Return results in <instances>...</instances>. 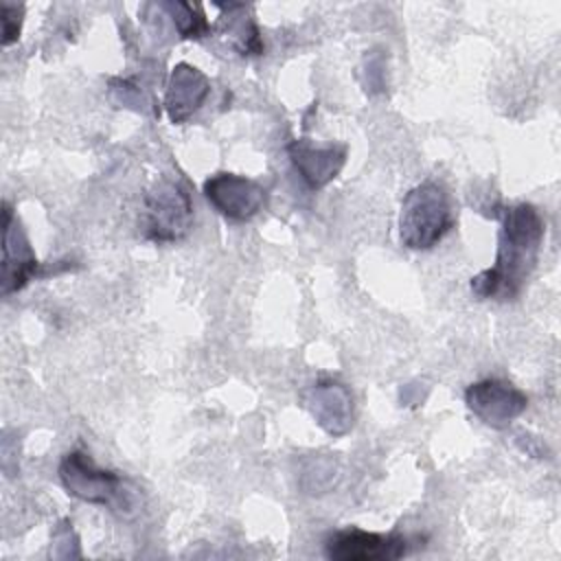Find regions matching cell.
Here are the masks:
<instances>
[{"label":"cell","instance_id":"11","mask_svg":"<svg viewBox=\"0 0 561 561\" xmlns=\"http://www.w3.org/2000/svg\"><path fill=\"white\" fill-rule=\"evenodd\" d=\"M287 153L307 182L309 188H322L342 171L346 162V147L329 145V147H313L309 140H291Z\"/></svg>","mask_w":561,"mask_h":561},{"label":"cell","instance_id":"13","mask_svg":"<svg viewBox=\"0 0 561 561\" xmlns=\"http://www.w3.org/2000/svg\"><path fill=\"white\" fill-rule=\"evenodd\" d=\"M22 15H24V7L22 4H11V2H2V46L13 44L20 37V28H22Z\"/></svg>","mask_w":561,"mask_h":561},{"label":"cell","instance_id":"5","mask_svg":"<svg viewBox=\"0 0 561 561\" xmlns=\"http://www.w3.org/2000/svg\"><path fill=\"white\" fill-rule=\"evenodd\" d=\"M202 191L215 210L232 221L252 219L263 210L267 199L265 188L256 180L228 171L206 178Z\"/></svg>","mask_w":561,"mask_h":561},{"label":"cell","instance_id":"10","mask_svg":"<svg viewBox=\"0 0 561 561\" xmlns=\"http://www.w3.org/2000/svg\"><path fill=\"white\" fill-rule=\"evenodd\" d=\"M210 81L208 77L191 66V64H175L167 90H164V110L171 123H184L188 121L208 99Z\"/></svg>","mask_w":561,"mask_h":561},{"label":"cell","instance_id":"7","mask_svg":"<svg viewBox=\"0 0 561 561\" xmlns=\"http://www.w3.org/2000/svg\"><path fill=\"white\" fill-rule=\"evenodd\" d=\"M408 552L403 535L370 533L362 528H342L324 539V554L333 561H386Z\"/></svg>","mask_w":561,"mask_h":561},{"label":"cell","instance_id":"1","mask_svg":"<svg viewBox=\"0 0 561 561\" xmlns=\"http://www.w3.org/2000/svg\"><path fill=\"white\" fill-rule=\"evenodd\" d=\"M546 224L533 204L519 202L502 210V228L493 267L471 278V291L480 300H511L533 274L543 243Z\"/></svg>","mask_w":561,"mask_h":561},{"label":"cell","instance_id":"4","mask_svg":"<svg viewBox=\"0 0 561 561\" xmlns=\"http://www.w3.org/2000/svg\"><path fill=\"white\" fill-rule=\"evenodd\" d=\"M59 478L64 489L83 502L118 511H127L131 506V491H127L125 480L110 469L96 467L94 460L81 449H75L61 458Z\"/></svg>","mask_w":561,"mask_h":561},{"label":"cell","instance_id":"2","mask_svg":"<svg viewBox=\"0 0 561 561\" xmlns=\"http://www.w3.org/2000/svg\"><path fill=\"white\" fill-rule=\"evenodd\" d=\"M456 224L449 193L443 184L425 180L412 186L399 210V241L410 250L434 248Z\"/></svg>","mask_w":561,"mask_h":561},{"label":"cell","instance_id":"9","mask_svg":"<svg viewBox=\"0 0 561 561\" xmlns=\"http://www.w3.org/2000/svg\"><path fill=\"white\" fill-rule=\"evenodd\" d=\"M302 405L331 436H344L353 427V394L335 379H320L302 390Z\"/></svg>","mask_w":561,"mask_h":561},{"label":"cell","instance_id":"6","mask_svg":"<svg viewBox=\"0 0 561 561\" xmlns=\"http://www.w3.org/2000/svg\"><path fill=\"white\" fill-rule=\"evenodd\" d=\"M465 403L482 423L502 430L526 410L528 397L504 379L486 377L465 390Z\"/></svg>","mask_w":561,"mask_h":561},{"label":"cell","instance_id":"8","mask_svg":"<svg viewBox=\"0 0 561 561\" xmlns=\"http://www.w3.org/2000/svg\"><path fill=\"white\" fill-rule=\"evenodd\" d=\"M39 272V261L20 228L9 202L2 204V294L22 289Z\"/></svg>","mask_w":561,"mask_h":561},{"label":"cell","instance_id":"12","mask_svg":"<svg viewBox=\"0 0 561 561\" xmlns=\"http://www.w3.org/2000/svg\"><path fill=\"white\" fill-rule=\"evenodd\" d=\"M160 9H164L169 13V18H173V24H175L180 37L188 39V37H202L208 33L206 18L202 13H197L195 7L188 2H164V4H160Z\"/></svg>","mask_w":561,"mask_h":561},{"label":"cell","instance_id":"3","mask_svg":"<svg viewBox=\"0 0 561 561\" xmlns=\"http://www.w3.org/2000/svg\"><path fill=\"white\" fill-rule=\"evenodd\" d=\"M193 224V202L186 186L178 180H160L142 202L140 226L147 239L156 243H173L188 234Z\"/></svg>","mask_w":561,"mask_h":561}]
</instances>
